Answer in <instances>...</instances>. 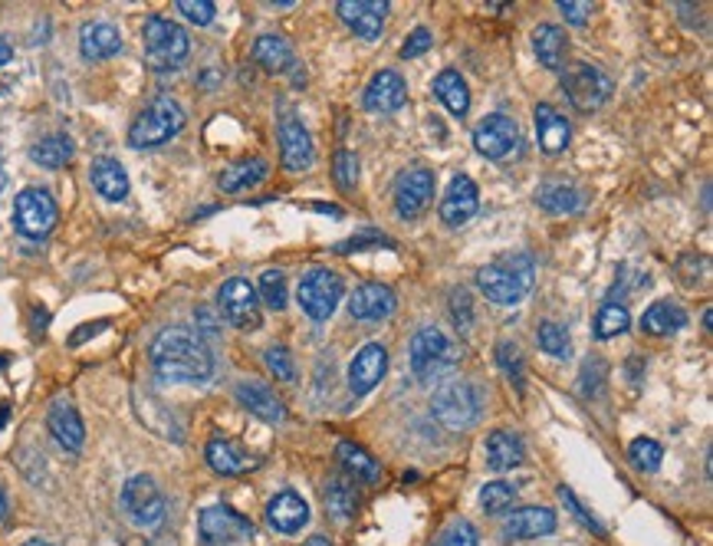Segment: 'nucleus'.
I'll list each match as a JSON object with an SVG mask.
<instances>
[{
    "mask_svg": "<svg viewBox=\"0 0 713 546\" xmlns=\"http://www.w3.org/2000/svg\"><path fill=\"white\" fill-rule=\"evenodd\" d=\"M237 402H241L251 415H257L267 424H280L287 418V405L264 382H241V385H237Z\"/></svg>",
    "mask_w": 713,
    "mask_h": 546,
    "instance_id": "obj_24",
    "label": "nucleus"
},
{
    "mask_svg": "<svg viewBox=\"0 0 713 546\" xmlns=\"http://www.w3.org/2000/svg\"><path fill=\"white\" fill-rule=\"evenodd\" d=\"M303 546H332V543H329L326 536H309V539H306Z\"/></svg>",
    "mask_w": 713,
    "mask_h": 546,
    "instance_id": "obj_54",
    "label": "nucleus"
},
{
    "mask_svg": "<svg viewBox=\"0 0 713 546\" xmlns=\"http://www.w3.org/2000/svg\"><path fill=\"white\" fill-rule=\"evenodd\" d=\"M556 530V513L549 507H520L507 523L504 536L507 539H536Z\"/></svg>",
    "mask_w": 713,
    "mask_h": 546,
    "instance_id": "obj_27",
    "label": "nucleus"
},
{
    "mask_svg": "<svg viewBox=\"0 0 713 546\" xmlns=\"http://www.w3.org/2000/svg\"><path fill=\"white\" fill-rule=\"evenodd\" d=\"M99 330H102V322L89 326V330H79V333H73V343H79V340H86V337H92V333H99Z\"/></svg>",
    "mask_w": 713,
    "mask_h": 546,
    "instance_id": "obj_53",
    "label": "nucleus"
},
{
    "mask_svg": "<svg viewBox=\"0 0 713 546\" xmlns=\"http://www.w3.org/2000/svg\"><path fill=\"white\" fill-rule=\"evenodd\" d=\"M628 458L638 471H658L664 461V448L654 439H635L628 448Z\"/></svg>",
    "mask_w": 713,
    "mask_h": 546,
    "instance_id": "obj_43",
    "label": "nucleus"
},
{
    "mask_svg": "<svg viewBox=\"0 0 713 546\" xmlns=\"http://www.w3.org/2000/svg\"><path fill=\"white\" fill-rule=\"evenodd\" d=\"M684 322H687V313H684L680 306H674V303H667V300H658V303H651V306L645 309L641 330H645L648 337H671V333L684 330Z\"/></svg>",
    "mask_w": 713,
    "mask_h": 546,
    "instance_id": "obj_32",
    "label": "nucleus"
},
{
    "mask_svg": "<svg viewBox=\"0 0 713 546\" xmlns=\"http://www.w3.org/2000/svg\"><path fill=\"white\" fill-rule=\"evenodd\" d=\"M517 504V484L510 481H491L481 491V507L484 513H504Z\"/></svg>",
    "mask_w": 713,
    "mask_h": 546,
    "instance_id": "obj_41",
    "label": "nucleus"
},
{
    "mask_svg": "<svg viewBox=\"0 0 713 546\" xmlns=\"http://www.w3.org/2000/svg\"><path fill=\"white\" fill-rule=\"evenodd\" d=\"M326 510L335 520H348L355 510H359V494H355V484L348 478H332L326 484Z\"/></svg>",
    "mask_w": 713,
    "mask_h": 546,
    "instance_id": "obj_36",
    "label": "nucleus"
},
{
    "mask_svg": "<svg viewBox=\"0 0 713 546\" xmlns=\"http://www.w3.org/2000/svg\"><path fill=\"white\" fill-rule=\"evenodd\" d=\"M264 363H267V369H270L277 379H283V382H293V379H296V366H293L290 350H283V346H270V350L264 353Z\"/></svg>",
    "mask_w": 713,
    "mask_h": 546,
    "instance_id": "obj_47",
    "label": "nucleus"
},
{
    "mask_svg": "<svg viewBox=\"0 0 713 546\" xmlns=\"http://www.w3.org/2000/svg\"><path fill=\"white\" fill-rule=\"evenodd\" d=\"M149 359L165 382H207L214 376V356L207 343L181 326L162 330L152 340Z\"/></svg>",
    "mask_w": 713,
    "mask_h": 546,
    "instance_id": "obj_1",
    "label": "nucleus"
},
{
    "mask_svg": "<svg viewBox=\"0 0 713 546\" xmlns=\"http://www.w3.org/2000/svg\"><path fill=\"white\" fill-rule=\"evenodd\" d=\"M481 207V194H478V185H473L467 175H457L450 178L444 198H441V217L447 228H460L467 225L473 214H478Z\"/></svg>",
    "mask_w": 713,
    "mask_h": 546,
    "instance_id": "obj_16",
    "label": "nucleus"
},
{
    "mask_svg": "<svg viewBox=\"0 0 713 546\" xmlns=\"http://www.w3.org/2000/svg\"><path fill=\"white\" fill-rule=\"evenodd\" d=\"M434 546H478V530L467 520H454L450 526H444Z\"/></svg>",
    "mask_w": 713,
    "mask_h": 546,
    "instance_id": "obj_46",
    "label": "nucleus"
},
{
    "mask_svg": "<svg viewBox=\"0 0 713 546\" xmlns=\"http://www.w3.org/2000/svg\"><path fill=\"white\" fill-rule=\"evenodd\" d=\"M335 11L355 34L366 37V40H375L385 27V17H389L385 0H339Z\"/></svg>",
    "mask_w": 713,
    "mask_h": 546,
    "instance_id": "obj_18",
    "label": "nucleus"
},
{
    "mask_svg": "<svg viewBox=\"0 0 713 546\" xmlns=\"http://www.w3.org/2000/svg\"><path fill=\"white\" fill-rule=\"evenodd\" d=\"M431 411L444 428L463 431L481 418V392L467 379H450V382L437 385V392L431 398Z\"/></svg>",
    "mask_w": 713,
    "mask_h": 546,
    "instance_id": "obj_6",
    "label": "nucleus"
},
{
    "mask_svg": "<svg viewBox=\"0 0 713 546\" xmlns=\"http://www.w3.org/2000/svg\"><path fill=\"white\" fill-rule=\"evenodd\" d=\"M181 129H184L181 102L171 96H158L136 116V123L129 129V145L132 149H155V145H165L168 139H175Z\"/></svg>",
    "mask_w": 713,
    "mask_h": 546,
    "instance_id": "obj_4",
    "label": "nucleus"
},
{
    "mask_svg": "<svg viewBox=\"0 0 713 546\" xmlns=\"http://www.w3.org/2000/svg\"><path fill=\"white\" fill-rule=\"evenodd\" d=\"M457 363H460V350L441 326H424L411 340V372L418 376V382L434 385L447 379Z\"/></svg>",
    "mask_w": 713,
    "mask_h": 546,
    "instance_id": "obj_3",
    "label": "nucleus"
},
{
    "mask_svg": "<svg viewBox=\"0 0 713 546\" xmlns=\"http://www.w3.org/2000/svg\"><path fill=\"white\" fill-rule=\"evenodd\" d=\"M628 326H632L628 309L619 306V303H606V306L599 309V316H596V337H599V340H612V337H622Z\"/></svg>",
    "mask_w": 713,
    "mask_h": 546,
    "instance_id": "obj_39",
    "label": "nucleus"
},
{
    "mask_svg": "<svg viewBox=\"0 0 713 546\" xmlns=\"http://www.w3.org/2000/svg\"><path fill=\"white\" fill-rule=\"evenodd\" d=\"M559 14L565 17V24L582 27L591 14V4H585V0H559Z\"/></svg>",
    "mask_w": 713,
    "mask_h": 546,
    "instance_id": "obj_49",
    "label": "nucleus"
},
{
    "mask_svg": "<svg viewBox=\"0 0 713 546\" xmlns=\"http://www.w3.org/2000/svg\"><path fill=\"white\" fill-rule=\"evenodd\" d=\"M536 343L546 356L552 359H569L572 356V343H569V333L562 330L559 322H543L536 330Z\"/></svg>",
    "mask_w": 713,
    "mask_h": 546,
    "instance_id": "obj_40",
    "label": "nucleus"
},
{
    "mask_svg": "<svg viewBox=\"0 0 713 546\" xmlns=\"http://www.w3.org/2000/svg\"><path fill=\"white\" fill-rule=\"evenodd\" d=\"M431 43H434V40H431V34H428L424 27H418V30H415V34L405 40V47H402V56H405V60H415V56L428 53V50H431Z\"/></svg>",
    "mask_w": 713,
    "mask_h": 546,
    "instance_id": "obj_51",
    "label": "nucleus"
},
{
    "mask_svg": "<svg viewBox=\"0 0 713 546\" xmlns=\"http://www.w3.org/2000/svg\"><path fill=\"white\" fill-rule=\"evenodd\" d=\"M405 102H408V86H405L402 73L382 69V73L372 76V82L366 89V109H369V113L389 116V113H398Z\"/></svg>",
    "mask_w": 713,
    "mask_h": 546,
    "instance_id": "obj_19",
    "label": "nucleus"
},
{
    "mask_svg": "<svg viewBox=\"0 0 713 546\" xmlns=\"http://www.w3.org/2000/svg\"><path fill=\"white\" fill-rule=\"evenodd\" d=\"M533 280H536V270H533L530 254H504L478 270V287L487 293V300L500 306L520 303L533 290Z\"/></svg>",
    "mask_w": 713,
    "mask_h": 546,
    "instance_id": "obj_2",
    "label": "nucleus"
},
{
    "mask_svg": "<svg viewBox=\"0 0 713 546\" xmlns=\"http://www.w3.org/2000/svg\"><path fill=\"white\" fill-rule=\"evenodd\" d=\"M280 155H283V165L290 172H306L313 165V158H316L309 129L300 119H293V116H287L280 123Z\"/></svg>",
    "mask_w": 713,
    "mask_h": 546,
    "instance_id": "obj_21",
    "label": "nucleus"
},
{
    "mask_svg": "<svg viewBox=\"0 0 713 546\" xmlns=\"http://www.w3.org/2000/svg\"><path fill=\"white\" fill-rule=\"evenodd\" d=\"M562 92L565 99L578 109V113H591L612 96V79L591 63H575L562 76Z\"/></svg>",
    "mask_w": 713,
    "mask_h": 546,
    "instance_id": "obj_9",
    "label": "nucleus"
},
{
    "mask_svg": "<svg viewBox=\"0 0 713 546\" xmlns=\"http://www.w3.org/2000/svg\"><path fill=\"white\" fill-rule=\"evenodd\" d=\"M348 313L359 322H382L395 313V293L385 283H362L348 296Z\"/></svg>",
    "mask_w": 713,
    "mask_h": 546,
    "instance_id": "obj_20",
    "label": "nucleus"
},
{
    "mask_svg": "<svg viewBox=\"0 0 713 546\" xmlns=\"http://www.w3.org/2000/svg\"><path fill=\"white\" fill-rule=\"evenodd\" d=\"M484 452H487V465H491L494 471H510V468H520V465H523V442H520L517 431L497 428L491 439H487Z\"/></svg>",
    "mask_w": 713,
    "mask_h": 546,
    "instance_id": "obj_29",
    "label": "nucleus"
},
{
    "mask_svg": "<svg viewBox=\"0 0 713 546\" xmlns=\"http://www.w3.org/2000/svg\"><path fill=\"white\" fill-rule=\"evenodd\" d=\"M254 60L267 69V73H290L296 69V56L290 50V43L277 34H264L254 43Z\"/></svg>",
    "mask_w": 713,
    "mask_h": 546,
    "instance_id": "obj_34",
    "label": "nucleus"
},
{
    "mask_svg": "<svg viewBox=\"0 0 713 546\" xmlns=\"http://www.w3.org/2000/svg\"><path fill=\"white\" fill-rule=\"evenodd\" d=\"M30 158L40 168H63L73 158V142H69V136H47L30 149Z\"/></svg>",
    "mask_w": 713,
    "mask_h": 546,
    "instance_id": "obj_37",
    "label": "nucleus"
},
{
    "mask_svg": "<svg viewBox=\"0 0 713 546\" xmlns=\"http://www.w3.org/2000/svg\"><path fill=\"white\" fill-rule=\"evenodd\" d=\"M89 181L105 201H126L129 198V175L115 158H105V155L96 158L89 168Z\"/></svg>",
    "mask_w": 713,
    "mask_h": 546,
    "instance_id": "obj_28",
    "label": "nucleus"
},
{
    "mask_svg": "<svg viewBox=\"0 0 713 546\" xmlns=\"http://www.w3.org/2000/svg\"><path fill=\"white\" fill-rule=\"evenodd\" d=\"M204 455H207V465H211L217 474H224V478L247 474V471H254V468L260 465L257 455H251L244 445H237V442H230V439H214Z\"/></svg>",
    "mask_w": 713,
    "mask_h": 546,
    "instance_id": "obj_22",
    "label": "nucleus"
},
{
    "mask_svg": "<svg viewBox=\"0 0 713 546\" xmlns=\"http://www.w3.org/2000/svg\"><path fill=\"white\" fill-rule=\"evenodd\" d=\"M533 50H536V60L546 69H562L565 66V53H569V37H565L562 27L543 24V27L533 30Z\"/></svg>",
    "mask_w": 713,
    "mask_h": 546,
    "instance_id": "obj_31",
    "label": "nucleus"
},
{
    "mask_svg": "<svg viewBox=\"0 0 713 546\" xmlns=\"http://www.w3.org/2000/svg\"><path fill=\"white\" fill-rule=\"evenodd\" d=\"M434 198V172L428 168H408L398 175L395 181V207L398 214L405 217V221H411V217H418Z\"/></svg>",
    "mask_w": 713,
    "mask_h": 546,
    "instance_id": "obj_14",
    "label": "nucleus"
},
{
    "mask_svg": "<svg viewBox=\"0 0 713 546\" xmlns=\"http://www.w3.org/2000/svg\"><path fill=\"white\" fill-rule=\"evenodd\" d=\"M217 306H220L224 319H227L230 326H237V330H257V326L264 322V319H260V296H257V290H254L247 280H241V277L227 280V283L217 290Z\"/></svg>",
    "mask_w": 713,
    "mask_h": 546,
    "instance_id": "obj_12",
    "label": "nucleus"
},
{
    "mask_svg": "<svg viewBox=\"0 0 713 546\" xmlns=\"http://www.w3.org/2000/svg\"><path fill=\"white\" fill-rule=\"evenodd\" d=\"M257 296L270 306V309H287V277H283V270H264L260 274V290H257Z\"/></svg>",
    "mask_w": 713,
    "mask_h": 546,
    "instance_id": "obj_42",
    "label": "nucleus"
},
{
    "mask_svg": "<svg viewBox=\"0 0 713 546\" xmlns=\"http://www.w3.org/2000/svg\"><path fill=\"white\" fill-rule=\"evenodd\" d=\"M296 300L303 306V313L316 322L329 319L342 300V280L326 270V267H313L303 280H300V290H296Z\"/></svg>",
    "mask_w": 713,
    "mask_h": 546,
    "instance_id": "obj_10",
    "label": "nucleus"
},
{
    "mask_svg": "<svg viewBox=\"0 0 713 546\" xmlns=\"http://www.w3.org/2000/svg\"><path fill=\"white\" fill-rule=\"evenodd\" d=\"M14 60V47L8 40H0V66H8Z\"/></svg>",
    "mask_w": 713,
    "mask_h": 546,
    "instance_id": "obj_52",
    "label": "nucleus"
},
{
    "mask_svg": "<svg viewBox=\"0 0 713 546\" xmlns=\"http://www.w3.org/2000/svg\"><path fill=\"white\" fill-rule=\"evenodd\" d=\"M8 517V494H4V487H0V520Z\"/></svg>",
    "mask_w": 713,
    "mask_h": 546,
    "instance_id": "obj_55",
    "label": "nucleus"
},
{
    "mask_svg": "<svg viewBox=\"0 0 713 546\" xmlns=\"http://www.w3.org/2000/svg\"><path fill=\"white\" fill-rule=\"evenodd\" d=\"M47 424H50V434L56 439V445L69 455L82 452L86 445V424L76 411V405L69 398H56L50 405V415H47Z\"/></svg>",
    "mask_w": 713,
    "mask_h": 546,
    "instance_id": "obj_17",
    "label": "nucleus"
},
{
    "mask_svg": "<svg viewBox=\"0 0 713 546\" xmlns=\"http://www.w3.org/2000/svg\"><path fill=\"white\" fill-rule=\"evenodd\" d=\"M536 139H539V149L546 155H559L565 152L569 139H572V126L565 123L562 113H556L552 105H536Z\"/></svg>",
    "mask_w": 713,
    "mask_h": 546,
    "instance_id": "obj_26",
    "label": "nucleus"
},
{
    "mask_svg": "<svg viewBox=\"0 0 713 546\" xmlns=\"http://www.w3.org/2000/svg\"><path fill=\"white\" fill-rule=\"evenodd\" d=\"M264 178H267V162L264 158H241V162L227 165L217 181H220V191L237 194V191H247V188L260 185Z\"/></svg>",
    "mask_w": 713,
    "mask_h": 546,
    "instance_id": "obj_33",
    "label": "nucleus"
},
{
    "mask_svg": "<svg viewBox=\"0 0 713 546\" xmlns=\"http://www.w3.org/2000/svg\"><path fill=\"white\" fill-rule=\"evenodd\" d=\"M56 217H60V207L47 188H24L14 198V228L30 241L47 238L56 228Z\"/></svg>",
    "mask_w": 713,
    "mask_h": 546,
    "instance_id": "obj_7",
    "label": "nucleus"
},
{
    "mask_svg": "<svg viewBox=\"0 0 713 546\" xmlns=\"http://www.w3.org/2000/svg\"><path fill=\"white\" fill-rule=\"evenodd\" d=\"M517 142H520V126L504 113H494V116L481 119L478 129H473V149H478L484 158H494V162L507 158L517 149Z\"/></svg>",
    "mask_w": 713,
    "mask_h": 546,
    "instance_id": "obj_13",
    "label": "nucleus"
},
{
    "mask_svg": "<svg viewBox=\"0 0 713 546\" xmlns=\"http://www.w3.org/2000/svg\"><path fill=\"white\" fill-rule=\"evenodd\" d=\"M497 363H500V369L507 372V379H510L517 389H523L526 363H523V353H520V346H517V343H510V340H504V343L497 346Z\"/></svg>",
    "mask_w": 713,
    "mask_h": 546,
    "instance_id": "obj_44",
    "label": "nucleus"
},
{
    "mask_svg": "<svg viewBox=\"0 0 713 546\" xmlns=\"http://www.w3.org/2000/svg\"><path fill=\"white\" fill-rule=\"evenodd\" d=\"M335 455H339V465H342V471L348 474V478H355V481H366V484H375L379 481V465H375V458L372 455H366L359 445H352V442H339V448H335Z\"/></svg>",
    "mask_w": 713,
    "mask_h": 546,
    "instance_id": "obj_35",
    "label": "nucleus"
},
{
    "mask_svg": "<svg viewBox=\"0 0 713 546\" xmlns=\"http://www.w3.org/2000/svg\"><path fill=\"white\" fill-rule=\"evenodd\" d=\"M118 50H123V34H118L112 24L92 21V24L82 27V34H79V53H82V60L99 63V60L115 56Z\"/></svg>",
    "mask_w": 713,
    "mask_h": 546,
    "instance_id": "obj_25",
    "label": "nucleus"
},
{
    "mask_svg": "<svg viewBox=\"0 0 713 546\" xmlns=\"http://www.w3.org/2000/svg\"><path fill=\"white\" fill-rule=\"evenodd\" d=\"M267 523L277 533H296V530H303L309 523V504L296 491H280L267 504Z\"/></svg>",
    "mask_w": 713,
    "mask_h": 546,
    "instance_id": "obj_23",
    "label": "nucleus"
},
{
    "mask_svg": "<svg viewBox=\"0 0 713 546\" xmlns=\"http://www.w3.org/2000/svg\"><path fill=\"white\" fill-rule=\"evenodd\" d=\"M142 47H145V63L155 73H171L184 66L191 53V37L184 27L171 24L168 17H149L142 30Z\"/></svg>",
    "mask_w": 713,
    "mask_h": 546,
    "instance_id": "obj_5",
    "label": "nucleus"
},
{
    "mask_svg": "<svg viewBox=\"0 0 713 546\" xmlns=\"http://www.w3.org/2000/svg\"><path fill=\"white\" fill-rule=\"evenodd\" d=\"M536 201H539V207H546V211H552V214L578 211V191L569 188V185H562V181H546V185H539Z\"/></svg>",
    "mask_w": 713,
    "mask_h": 546,
    "instance_id": "obj_38",
    "label": "nucleus"
},
{
    "mask_svg": "<svg viewBox=\"0 0 713 546\" xmlns=\"http://www.w3.org/2000/svg\"><path fill=\"white\" fill-rule=\"evenodd\" d=\"M24 546H50V543H43V539H30V543H24Z\"/></svg>",
    "mask_w": 713,
    "mask_h": 546,
    "instance_id": "obj_56",
    "label": "nucleus"
},
{
    "mask_svg": "<svg viewBox=\"0 0 713 546\" xmlns=\"http://www.w3.org/2000/svg\"><path fill=\"white\" fill-rule=\"evenodd\" d=\"M332 175H335V185L345 188V191L359 185V158H355V152L339 149L335 158H332Z\"/></svg>",
    "mask_w": 713,
    "mask_h": 546,
    "instance_id": "obj_45",
    "label": "nucleus"
},
{
    "mask_svg": "<svg viewBox=\"0 0 713 546\" xmlns=\"http://www.w3.org/2000/svg\"><path fill=\"white\" fill-rule=\"evenodd\" d=\"M123 510L136 526H158L165 520V494L149 474H136L123 484Z\"/></svg>",
    "mask_w": 713,
    "mask_h": 546,
    "instance_id": "obj_11",
    "label": "nucleus"
},
{
    "mask_svg": "<svg viewBox=\"0 0 713 546\" xmlns=\"http://www.w3.org/2000/svg\"><path fill=\"white\" fill-rule=\"evenodd\" d=\"M198 533L204 546H241L254 536V523L227 504H211L198 517Z\"/></svg>",
    "mask_w": 713,
    "mask_h": 546,
    "instance_id": "obj_8",
    "label": "nucleus"
},
{
    "mask_svg": "<svg viewBox=\"0 0 713 546\" xmlns=\"http://www.w3.org/2000/svg\"><path fill=\"white\" fill-rule=\"evenodd\" d=\"M175 8L181 11V17H188V21H191V24H198V27H207V24L217 17L214 0H178Z\"/></svg>",
    "mask_w": 713,
    "mask_h": 546,
    "instance_id": "obj_48",
    "label": "nucleus"
},
{
    "mask_svg": "<svg viewBox=\"0 0 713 546\" xmlns=\"http://www.w3.org/2000/svg\"><path fill=\"white\" fill-rule=\"evenodd\" d=\"M431 92L444 102V109L454 116V119H463L467 109H470V92H467V82L457 69H441L431 82Z\"/></svg>",
    "mask_w": 713,
    "mask_h": 546,
    "instance_id": "obj_30",
    "label": "nucleus"
},
{
    "mask_svg": "<svg viewBox=\"0 0 713 546\" xmlns=\"http://www.w3.org/2000/svg\"><path fill=\"white\" fill-rule=\"evenodd\" d=\"M389 369V350L382 343H369L348 363V389L355 395H369Z\"/></svg>",
    "mask_w": 713,
    "mask_h": 546,
    "instance_id": "obj_15",
    "label": "nucleus"
},
{
    "mask_svg": "<svg viewBox=\"0 0 713 546\" xmlns=\"http://www.w3.org/2000/svg\"><path fill=\"white\" fill-rule=\"evenodd\" d=\"M450 313H454V322L460 326V330H467L470 319H473V309H470V296L463 290L450 293Z\"/></svg>",
    "mask_w": 713,
    "mask_h": 546,
    "instance_id": "obj_50",
    "label": "nucleus"
}]
</instances>
